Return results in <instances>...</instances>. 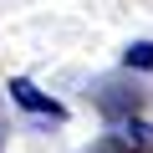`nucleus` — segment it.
Here are the masks:
<instances>
[{
	"mask_svg": "<svg viewBox=\"0 0 153 153\" xmlns=\"http://www.w3.org/2000/svg\"><path fill=\"white\" fill-rule=\"evenodd\" d=\"M92 153H153V123L123 117L117 128H107V133L92 143Z\"/></svg>",
	"mask_w": 153,
	"mask_h": 153,
	"instance_id": "f257e3e1",
	"label": "nucleus"
},
{
	"mask_svg": "<svg viewBox=\"0 0 153 153\" xmlns=\"http://www.w3.org/2000/svg\"><path fill=\"white\" fill-rule=\"evenodd\" d=\"M10 97H16V107H26V112H36V117H51V123L66 117V107H61L56 97H46L31 76H16V82H10Z\"/></svg>",
	"mask_w": 153,
	"mask_h": 153,
	"instance_id": "f03ea898",
	"label": "nucleus"
},
{
	"mask_svg": "<svg viewBox=\"0 0 153 153\" xmlns=\"http://www.w3.org/2000/svg\"><path fill=\"white\" fill-rule=\"evenodd\" d=\"M97 107H102L107 117L123 123V117H133V112L143 107V92L128 87V82H102V87H97Z\"/></svg>",
	"mask_w": 153,
	"mask_h": 153,
	"instance_id": "7ed1b4c3",
	"label": "nucleus"
},
{
	"mask_svg": "<svg viewBox=\"0 0 153 153\" xmlns=\"http://www.w3.org/2000/svg\"><path fill=\"white\" fill-rule=\"evenodd\" d=\"M123 66H128V71H133V66L148 71V66H153V41H133V46L123 51Z\"/></svg>",
	"mask_w": 153,
	"mask_h": 153,
	"instance_id": "20e7f679",
	"label": "nucleus"
}]
</instances>
